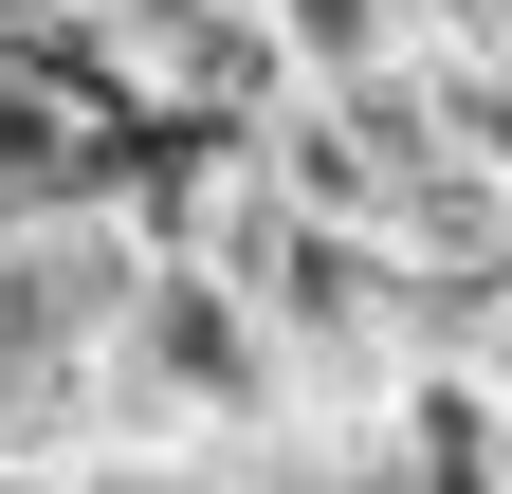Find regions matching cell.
Returning <instances> with one entry per match:
<instances>
[{
  "label": "cell",
  "instance_id": "cell-1",
  "mask_svg": "<svg viewBox=\"0 0 512 494\" xmlns=\"http://www.w3.org/2000/svg\"><path fill=\"white\" fill-rule=\"evenodd\" d=\"M202 257L256 293V330H275L293 366V403H366L384 366H403V238H366V220H311L293 183H220V220H202Z\"/></svg>",
  "mask_w": 512,
  "mask_h": 494
},
{
  "label": "cell",
  "instance_id": "cell-2",
  "mask_svg": "<svg viewBox=\"0 0 512 494\" xmlns=\"http://www.w3.org/2000/svg\"><path fill=\"white\" fill-rule=\"evenodd\" d=\"M92 366H110V421H147V440H183V458H220V440H256V421H293V366H275L256 293L202 257V238L128 275V312H110Z\"/></svg>",
  "mask_w": 512,
  "mask_h": 494
},
{
  "label": "cell",
  "instance_id": "cell-3",
  "mask_svg": "<svg viewBox=\"0 0 512 494\" xmlns=\"http://www.w3.org/2000/svg\"><path fill=\"white\" fill-rule=\"evenodd\" d=\"M128 37H147V92L183 110V129H220V147H256L293 110V37L256 19V0H147Z\"/></svg>",
  "mask_w": 512,
  "mask_h": 494
},
{
  "label": "cell",
  "instance_id": "cell-4",
  "mask_svg": "<svg viewBox=\"0 0 512 494\" xmlns=\"http://www.w3.org/2000/svg\"><path fill=\"white\" fill-rule=\"evenodd\" d=\"M421 74H439V129H458V147H476V165L512 183V19H494V0H476V19L439 37Z\"/></svg>",
  "mask_w": 512,
  "mask_h": 494
},
{
  "label": "cell",
  "instance_id": "cell-5",
  "mask_svg": "<svg viewBox=\"0 0 512 494\" xmlns=\"http://www.w3.org/2000/svg\"><path fill=\"white\" fill-rule=\"evenodd\" d=\"M494 19H512V0H494Z\"/></svg>",
  "mask_w": 512,
  "mask_h": 494
}]
</instances>
